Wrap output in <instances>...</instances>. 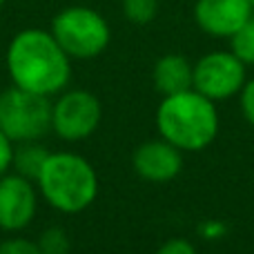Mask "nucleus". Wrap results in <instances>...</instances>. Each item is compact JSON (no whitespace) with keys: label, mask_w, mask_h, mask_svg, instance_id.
<instances>
[{"label":"nucleus","mask_w":254,"mask_h":254,"mask_svg":"<svg viewBox=\"0 0 254 254\" xmlns=\"http://www.w3.org/2000/svg\"><path fill=\"white\" fill-rule=\"evenodd\" d=\"M7 71L16 87L43 96L61 94L71 78V58L47 29H22L7 47Z\"/></svg>","instance_id":"f257e3e1"},{"label":"nucleus","mask_w":254,"mask_h":254,"mask_svg":"<svg viewBox=\"0 0 254 254\" xmlns=\"http://www.w3.org/2000/svg\"><path fill=\"white\" fill-rule=\"evenodd\" d=\"M156 127L161 138L181 152H201L219 134L216 103L194 87L163 96L156 110Z\"/></svg>","instance_id":"f03ea898"},{"label":"nucleus","mask_w":254,"mask_h":254,"mask_svg":"<svg viewBox=\"0 0 254 254\" xmlns=\"http://www.w3.org/2000/svg\"><path fill=\"white\" fill-rule=\"evenodd\" d=\"M43 198L63 214L85 212L98 196V176L87 158L71 152H52L36 179Z\"/></svg>","instance_id":"7ed1b4c3"},{"label":"nucleus","mask_w":254,"mask_h":254,"mask_svg":"<svg viewBox=\"0 0 254 254\" xmlns=\"http://www.w3.org/2000/svg\"><path fill=\"white\" fill-rule=\"evenodd\" d=\"M49 31L58 40V45L69 54V58H80V61L101 56L112 38L105 18L96 9L83 4L65 7L58 11Z\"/></svg>","instance_id":"20e7f679"},{"label":"nucleus","mask_w":254,"mask_h":254,"mask_svg":"<svg viewBox=\"0 0 254 254\" xmlns=\"http://www.w3.org/2000/svg\"><path fill=\"white\" fill-rule=\"evenodd\" d=\"M0 129L13 140H40L52 129V103L49 96L9 87L0 94Z\"/></svg>","instance_id":"39448f33"},{"label":"nucleus","mask_w":254,"mask_h":254,"mask_svg":"<svg viewBox=\"0 0 254 254\" xmlns=\"http://www.w3.org/2000/svg\"><path fill=\"white\" fill-rule=\"evenodd\" d=\"M103 119V105L92 92L69 89L61 92L52 105V129L58 138L78 143L98 129Z\"/></svg>","instance_id":"423d86ee"},{"label":"nucleus","mask_w":254,"mask_h":254,"mask_svg":"<svg viewBox=\"0 0 254 254\" xmlns=\"http://www.w3.org/2000/svg\"><path fill=\"white\" fill-rule=\"evenodd\" d=\"M246 85V65L232 52H210L194 65L192 87L210 101H228L241 94Z\"/></svg>","instance_id":"0eeeda50"},{"label":"nucleus","mask_w":254,"mask_h":254,"mask_svg":"<svg viewBox=\"0 0 254 254\" xmlns=\"http://www.w3.org/2000/svg\"><path fill=\"white\" fill-rule=\"evenodd\" d=\"M38 194L34 181L18 172L0 176V230L20 232L34 221Z\"/></svg>","instance_id":"6e6552de"},{"label":"nucleus","mask_w":254,"mask_h":254,"mask_svg":"<svg viewBox=\"0 0 254 254\" xmlns=\"http://www.w3.org/2000/svg\"><path fill=\"white\" fill-rule=\"evenodd\" d=\"M250 0H196L194 20L205 34L214 38H232L252 18Z\"/></svg>","instance_id":"1a4fd4ad"},{"label":"nucleus","mask_w":254,"mask_h":254,"mask_svg":"<svg viewBox=\"0 0 254 254\" xmlns=\"http://www.w3.org/2000/svg\"><path fill=\"white\" fill-rule=\"evenodd\" d=\"M136 174L149 183H167L183 170V154L170 140H147L138 145L131 156Z\"/></svg>","instance_id":"9d476101"},{"label":"nucleus","mask_w":254,"mask_h":254,"mask_svg":"<svg viewBox=\"0 0 254 254\" xmlns=\"http://www.w3.org/2000/svg\"><path fill=\"white\" fill-rule=\"evenodd\" d=\"M152 80L154 87L163 94H179L185 89H192V80H194V67L190 65V61L181 54H165L156 61L152 71Z\"/></svg>","instance_id":"9b49d317"},{"label":"nucleus","mask_w":254,"mask_h":254,"mask_svg":"<svg viewBox=\"0 0 254 254\" xmlns=\"http://www.w3.org/2000/svg\"><path fill=\"white\" fill-rule=\"evenodd\" d=\"M49 154L52 152H47V147L40 145V140H25V143H16L13 170H16L18 174L27 176V179L36 181Z\"/></svg>","instance_id":"f8f14e48"},{"label":"nucleus","mask_w":254,"mask_h":254,"mask_svg":"<svg viewBox=\"0 0 254 254\" xmlns=\"http://www.w3.org/2000/svg\"><path fill=\"white\" fill-rule=\"evenodd\" d=\"M230 52L246 67L254 65V18H250V20L230 38Z\"/></svg>","instance_id":"ddd939ff"},{"label":"nucleus","mask_w":254,"mask_h":254,"mask_svg":"<svg viewBox=\"0 0 254 254\" xmlns=\"http://www.w3.org/2000/svg\"><path fill=\"white\" fill-rule=\"evenodd\" d=\"M123 13L134 25H147L158 13V0H123Z\"/></svg>","instance_id":"4468645a"},{"label":"nucleus","mask_w":254,"mask_h":254,"mask_svg":"<svg viewBox=\"0 0 254 254\" xmlns=\"http://www.w3.org/2000/svg\"><path fill=\"white\" fill-rule=\"evenodd\" d=\"M38 248L43 254H69V237L61 228H47L38 237Z\"/></svg>","instance_id":"2eb2a0df"},{"label":"nucleus","mask_w":254,"mask_h":254,"mask_svg":"<svg viewBox=\"0 0 254 254\" xmlns=\"http://www.w3.org/2000/svg\"><path fill=\"white\" fill-rule=\"evenodd\" d=\"M0 254H43V252L38 248V241L13 237V239H4L0 243Z\"/></svg>","instance_id":"dca6fc26"},{"label":"nucleus","mask_w":254,"mask_h":254,"mask_svg":"<svg viewBox=\"0 0 254 254\" xmlns=\"http://www.w3.org/2000/svg\"><path fill=\"white\" fill-rule=\"evenodd\" d=\"M13 154H16V143L0 129V176L13 170Z\"/></svg>","instance_id":"f3484780"},{"label":"nucleus","mask_w":254,"mask_h":254,"mask_svg":"<svg viewBox=\"0 0 254 254\" xmlns=\"http://www.w3.org/2000/svg\"><path fill=\"white\" fill-rule=\"evenodd\" d=\"M241 112L248 123L254 127V78L246 80V85L241 89Z\"/></svg>","instance_id":"a211bd4d"},{"label":"nucleus","mask_w":254,"mask_h":254,"mask_svg":"<svg viewBox=\"0 0 254 254\" xmlns=\"http://www.w3.org/2000/svg\"><path fill=\"white\" fill-rule=\"evenodd\" d=\"M156 254H196V250H194V246L190 241H185V239H170V241H165L158 248Z\"/></svg>","instance_id":"6ab92c4d"},{"label":"nucleus","mask_w":254,"mask_h":254,"mask_svg":"<svg viewBox=\"0 0 254 254\" xmlns=\"http://www.w3.org/2000/svg\"><path fill=\"white\" fill-rule=\"evenodd\" d=\"M223 232H225V228H223V223H219V221H207V223L201 225V234L205 239H216Z\"/></svg>","instance_id":"aec40b11"},{"label":"nucleus","mask_w":254,"mask_h":254,"mask_svg":"<svg viewBox=\"0 0 254 254\" xmlns=\"http://www.w3.org/2000/svg\"><path fill=\"white\" fill-rule=\"evenodd\" d=\"M4 2H7V0H0V7H2V4H4Z\"/></svg>","instance_id":"412c9836"},{"label":"nucleus","mask_w":254,"mask_h":254,"mask_svg":"<svg viewBox=\"0 0 254 254\" xmlns=\"http://www.w3.org/2000/svg\"><path fill=\"white\" fill-rule=\"evenodd\" d=\"M250 2H252V4H254V0H250Z\"/></svg>","instance_id":"4be33fe9"},{"label":"nucleus","mask_w":254,"mask_h":254,"mask_svg":"<svg viewBox=\"0 0 254 254\" xmlns=\"http://www.w3.org/2000/svg\"><path fill=\"white\" fill-rule=\"evenodd\" d=\"M252 18H254V13H252Z\"/></svg>","instance_id":"5701e85b"},{"label":"nucleus","mask_w":254,"mask_h":254,"mask_svg":"<svg viewBox=\"0 0 254 254\" xmlns=\"http://www.w3.org/2000/svg\"><path fill=\"white\" fill-rule=\"evenodd\" d=\"M0 94H2V92H0Z\"/></svg>","instance_id":"b1692460"}]
</instances>
